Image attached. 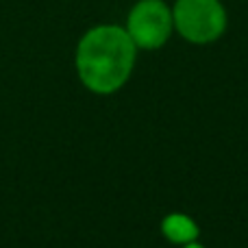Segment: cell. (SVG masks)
Returning a JSON list of instances; mask_svg holds the SVG:
<instances>
[{
  "mask_svg": "<svg viewBox=\"0 0 248 248\" xmlns=\"http://www.w3.org/2000/svg\"><path fill=\"white\" fill-rule=\"evenodd\" d=\"M137 46L126 29L100 24L90 29L77 46V74L90 92L116 94L126 85L135 68Z\"/></svg>",
  "mask_w": 248,
  "mask_h": 248,
  "instance_id": "obj_1",
  "label": "cell"
},
{
  "mask_svg": "<svg viewBox=\"0 0 248 248\" xmlns=\"http://www.w3.org/2000/svg\"><path fill=\"white\" fill-rule=\"evenodd\" d=\"M174 31L189 44L218 42L227 31V9L220 0H176L172 7Z\"/></svg>",
  "mask_w": 248,
  "mask_h": 248,
  "instance_id": "obj_2",
  "label": "cell"
},
{
  "mask_svg": "<svg viewBox=\"0 0 248 248\" xmlns=\"http://www.w3.org/2000/svg\"><path fill=\"white\" fill-rule=\"evenodd\" d=\"M174 31L172 9L163 0H137L126 17V33L141 50H159Z\"/></svg>",
  "mask_w": 248,
  "mask_h": 248,
  "instance_id": "obj_3",
  "label": "cell"
},
{
  "mask_svg": "<svg viewBox=\"0 0 248 248\" xmlns=\"http://www.w3.org/2000/svg\"><path fill=\"white\" fill-rule=\"evenodd\" d=\"M161 233L168 242L172 244H192V242L198 240V233H201V227L194 222V218H189L187 214H168L161 222Z\"/></svg>",
  "mask_w": 248,
  "mask_h": 248,
  "instance_id": "obj_4",
  "label": "cell"
},
{
  "mask_svg": "<svg viewBox=\"0 0 248 248\" xmlns=\"http://www.w3.org/2000/svg\"><path fill=\"white\" fill-rule=\"evenodd\" d=\"M181 248H205V246H201L198 242H192V244H185V246H181Z\"/></svg>",
  "mask_w": 248,
  "mask_h": 248,
  "instance_id": "obj_5",
  "label": "cell"
}]
</instances>
